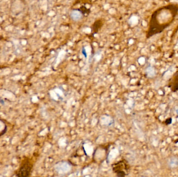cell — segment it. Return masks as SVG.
Returning <instances> with one entry per match:
<instances>
[{"mask_svg":"<svg viewBox=\"0 0 178 177\" xmlns=\"http://www.w3.org/2000/svg\"><path fill=\"white\" fill-rule=\"evenodd\" d=\"M8 131V126L5 122L2 119H0V137L5 134Z\"/></svg>","mask_w":178,"mask_h":177,"instance_id":"5","label":"cell"},{"mask_svg":"<svg viewBox=\"0 0 178 177\" xmlns=\"http://www.w3.org/2000/svg\"><path fill=\"white\" fill-rule=\"evenodd\" d=\"M32 168V165L31 163L28 161H25L18 170L16 176L18 177L29 176L31 172Z\"/></svg>","mask_w":178,"mask_h":177,"instance_id":"3","label":"cell"},{"mask_svg":"<svg viewBox=\"0 0 178 177\" xmlns=\"http://www.w3.org/2000/svg\"><path fill=\"white\" fill-rule=\"evenodd\" d=\"M70 17L75 21H79L82 18V13L78 10H73L70 13Z\"/></svg>","mask_w":178,"mask_h":177,"instance_id":"4","label":"cell"},{"mask_svg":"<svg viewBox=\"0 0 178 177\" xmlns=\"http://www.w3.org/2000/svg\"><path fill=\"white\" fill-rule=\"evenodd\" d=\"M128 164L124 160L120 161L113 165V170L119 177H124L126 175L125 170H128Z\"/></svg>","mask_w":178,"mask_h":177,"instance_id":"2","label":"cell"},{"mask_svg":"<svg viewBox=\"0 0 178 177\" xmlns=\"http://www.w3.org/2000/svg\"><path fill=\"white\" fill-rule=\"evenodd\" d=\"M168 1H169V0H168Z\"/></svg>","mask_w":178,"mask_h":177,"instance_id":"7","label":"cell"},{"mask_svg":"<svg viewBox=\"0 0 178 177\" xmlns=\"http://www.w3.org/2000/svg\"><path fill=\"white\" fill-rule=\"evenodd\" d=\"M85 51V50H84V48H83L82 49V53H83V55H84L85 57H87V54H86Z\"/></svg>","mask_w":178,"mask_h":177,"instance_id":"6","label":"cell"},{"mask_svg":"<svg viewBox=\"0 0 178 177\" xmlns=\"http://www.w3.org/2000/svg\"><path fill=\"white\" fill-rule=\"evenodd\" d=\"M178 12V7L175 4L164 6L156 10L153 15L151 30L153 34H157L162 32L173 23Z\"/></svg>","mask_w":178,"mask_h":177,"instance_id":"1","label":"cell"}]
</instances>
